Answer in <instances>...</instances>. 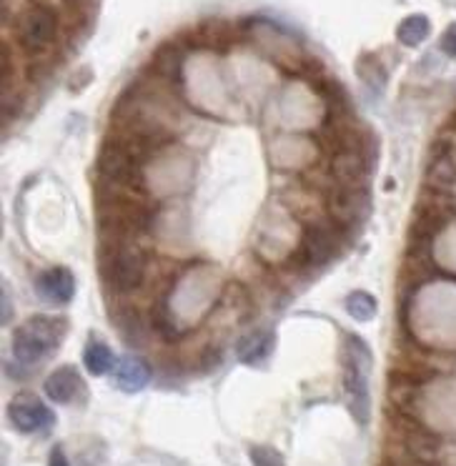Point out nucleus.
Listing matches in <instances>:
<instances>
[{
  "label": "nucleus",
  "instance_id": "f257e3e1",
  "mask_svg": "<svg viewBox=\"0 0 456 466\" xmlns=\"http://www.w3.org/2000/svg\"><path fill=\"white\" fill-rule=\"evenodd\" d=\"M66 319L61 316H31L21 329H15L13 334L11 349L15 361L21 366H35L41 364L46 356L51 354L53 349H58L66 336Z\"/></svg>",
  "mask_w": 456,
  "mask_h": 466
},
{
  "label": "nucleus",
  "instance_id": "39448f33",
  "mask_svg": "<svg viewBox=\"0 0 456 466\" xmlns=\"http://www.w3.org/2000/svg\"><path fill=\"white\" fill-rule=\"evenodd\" d=\"M8 419L21 434H35L56 424V414L35 394H18L8 406Z\"/></svg>",
  "mask_w": 456,
  "mask_h": 466
},
{
  "label": "nucleus",
  "instance_id": "1a4fd4ad",
  "mask_svg": "<svg viewBox=\"0 0 456 466\" xmlns=\"http://www.w3.org/2000/svg\"><path fill=\"white\" fill-rule=\"evenodd\" d=\"M113 379H116V386L121 391L136 394V391H141L143 386L148 384L151 371H148V364L143 359H138V356H123V359H118L116 369H113Z\"/></svg>",
  "mask_w": 456,
  "mask_h": 466
},
{
  "label": "nucleus",
  "instance_id": "a211bd4d",
  "mask_svg": "<svg viewBox=\"0 0 456 466\" xmlns=\"http://www.w3.org/2000/svg\"><path fill=\"white\" fill-rule=\"evenodd\" d=\"M11 319V294H8V286L3 284V324H8Z\"/></svg>",
  "mask_w": 456,
  "mask_h": 466
},
{
  "label": "nucleus",
  "instance_id": "6ab92c4d",
  "mask_svg": "<svg viewBox=\"0 0 456 466\" xmlns=\"http://www.w3.org/2000/svg\"><path fill=\"white\" fill-rule=\"evenodd\" d=\"M389 466H401V464H389Z\"/></svg>",
  "mask_w": 456,
  "mask_h": 466
},
{
  "label": "nucleus",
  "instance_id": "9b49d317",
  "mask_svg": "<svg viewBox=\"0 0 456 466\" xmlns=\"http://www.w3.org/2000/svg\"><path fill=\"white\" fill-rule=\"evenodd\" d=\"M271 349H274V334L271 331H256L246 341H241V346H238V359L244 364L256 366L269 359Z\"/></svg>",
  "mask_w": 456,
  "mask_h": 466
},
{
  "label": "nucleus",
  "instance_id": "f3484780",
  "mask_svg": "<svg viewBox=\"0 0 456 466\" xmlns=\"http://www.w3.org/2000/svg\"><path fill=\"white\" fill-rule=\"evenodd\" d=\"M48 466H71L68 464V459H66L63 446H53L51 456H48Z\"/></svg>",
  "mask_w": 456,
  "mask_h": 466
},
{
  "label": "nucleus",
  "instance_id": "4468645a",
  "mask_svg": "<svg viewBox=\"0 0 456 466\" xmlns=\"http://www.w3.org/2000/svg\"><path fill=\"white\" fill-rule=\"evenodd\" d=\"M346 311L351 314L356 321H371L376 316V299L366 291H354L346 296Z\"/></svg>",
  "mask_w": 456,
  "mask_h": 466
},
{
  "label": "nucleus",
  "instance_id": "f8f14e48",
  "mask_svg": "<svg viewBox=\"0 0 456 466\" xmlns=\"http://www.w3.org/2000/svg\"><path fill=\"white\" fill-rule=\"evenodd\" d=\"M83 364H86V369H88L93 376H103L116 369L118 359L113 356L111 349L103 344V341L91 339V341L86 344V351H83Z\"/></svg>",
  "mask_w": 456,
  "mask_h": 466
},
{
  "label": "nucleus",
  "instance_id": "6e6552de",
  "mask_svg": "<svg viewBox=\"0 0 456 466\" xmlns=\"http://www.w3.org/2000/svg\"><path fill=\"white\" fill-rule=\"evenodd\" d=\"M336 251L334 236L321 228V226H311L304 233L301 244H299V264L309 266V268H319L324 266Z\"/></svg>",
  "mask_w": 456,
  "mask_h": 466
},
{
  "label": "nucleus",
  "instance_id": "423d86ee",
  "mask_svg": "<svg viewBox=\"0 0 456 466\" xmlns=\"http://www.w3.org/2000/svg\"><path fill=\"white\" fill-rule=\"evenodd\" d=\"M35 291L46 304L68 306L76 296V279L66 266H53V268H46L38 274Z\"/></svg>",
  "mask_w": 456,
  "mask_h": 466
},
{
  "label": "nucleus",
  "instance_id": "2eb2a0df",
  "mask_svg": "<svg viewBox=\"0 0 456 466\" xmlns=\"http://www.w3.org/2000/svg\"><path fill=\"white\" fill-rule=\"evenodd\" d=\"M248 456H251L254 466H286L284 456L279 454L276 449H271V446H251Z\"/></svg>",
  "mask_w": 456,
  "mask_h": 466
},
{
  "label": "nucleus",
  "instance_id": "ddd939ff",
  "mask_svg": "<svg viewBox=\"0 0 456 466\" xmlns=\"http://www.w3.org/2000/svg\"><path fill=\"white\" fill-rule=\"evenodd\" d=\"M429 33H431V23L426 15L421 13H414V15H406L404 21L399 23V28H396V38L401 46L406 48H416V46H421V43L429 38Z\"/></svg>",
  "mask_w": 456,
  "mask_h": 466
},
{
  "label": "nucleus",
  "instance_id": "0eeeda50",
  "mask_svg": "<svg viewBox=\"0 0 456 466\" xmlns=\"http://www.w3.org/2000/svg\"><path fill=\"white\" fill-rule=\"evenodd\" d=\"M43 391H46V396L51 399L53 404L66 406L73 404L78 396L86 394V384H83V379L76 366H61V369H56V371L46 379Z\"/></svg>",
  "mask_w": 456,
  "mask_h": 466
},
{
  "label": "nucleus",
  "instance_id": "f03ea898",
  "mask_svg": "<svg viewBox=\"0 0 456 466\" xmlns=\"http://www.w3.org/2000/svg\"><path fill=\"white\" fill-rule=\"evenodd\" d=\"M371 349L359 336H346L344 346V386L349 394L351 414L361 426L369 424L371 416V396H369V371H371Z\"/></svg>",
  "mask_w": 456,
  "mask_h": 466
},
{
  "label": "nucleus",
  "instance_id": "20e7f679",
  "mask_svg": "<svg viewBox=\"0 0 456 466\" xmlns=\"http://www.w3.org/2000/svg\"><path fill=\"white\" fill-rule=\"evenodd\" d=\"M56 28H58L56 13L51 8H46V5H33L21 18L18 41H21V46L28 53H41L56 38Z\"/></svg>",
  "mask_w": 456,
  "mask_h": 466
},
{
  "label": "nucleus",
  "instance_id": "7ed1b4c3",
  "mask_svg": "<svg viewBox=\"0 0 456 466\" xmlns=\"http://www.w3.org/2000/svg\"><path fill=\"white\" fill-rule=\"evenodd\" d=\"M106 279L116 294H133L136 289H141L146 279V258L141 251L136 246H116L106 266Z\"/></svg>",
  "mask_w": 456,
  "mask_h": 466
},
{
  "label": "nucleus",
  "instance_id": "9d476101",
  "mask_svg": "<svg viewBox=\"0 0 456 466\" xmlns=\"http://www.w3.org/2000/svg\"><path fill=\"white\" fill-rule=\"evenodd\" d=\"M331 171H334L339 186H351V188H356L366 173L364 158L359 156V151L336 153L334 161H331Z\"/></svg>",
  "mask_w": 456,
  "mask_h": 466
},
{
  "label": "nucleus",
  "instance_id": "dca6fc26",
  "mask_svg": "<svg viewBox=\"0 0 456 466\" xmlns=\"http://www.w3.org/2000/svg\"><path fill=\"white\" fill-rule=\"evenodd\" d=\"M439 46H441V51H444L449 58H454L456 61V23H451V25L446 28Z\"/></svg>",
  "mask_w": 456,
  "mask_h": 466
}]
</instances>
